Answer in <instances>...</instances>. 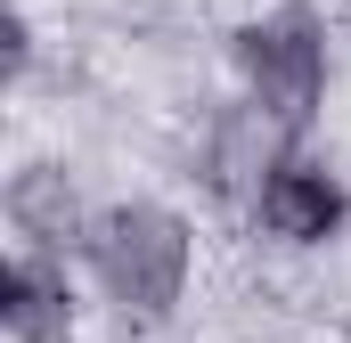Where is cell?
Here are the masks:
<instances>
[{
	"instance_id": "obj_3",
	"label": "cell",
	"mask_w": 351,
	"mask_h": 343,
	"mask_svg": "<svg viewBox=\"0 0 351 343\" xmlns=\"http://www.w3.org/2000/svg\"><path fill=\"white\" fill-rule=\"evenodd\" d=\"M0 319H8V335H16V343H66V327H74L66 270H49L41 254L8 261V278H0Z\"/></svg>"
},
{
	"instance_id": "obj_1",
	"label": "cell",
	"mask_w": 351,
	"mask_h": 343,
	"mask_svg": "<svg viewBox=\"0 0 351 343\" xmlns=\"http://www.w3.org/2000/svg\"><path fill=\"white\" fill-rule=\"evenodd\" d=\"M90 254H98V278H106V294H114L123 311L164 319V311L180 303V278H188V229H180L164 204H123V213H106L98 237H90Z\"/></svg>"
},
{
	"instance_id": "obj_2",
	"label": "cell",
	"mask_w": 351,
	"mask_h": 343,
	"mask_svg": "<svg viewBox=\"0 0 351 343\" xmlns=\"http://www.w3.org/2000/svg\"><path fill=\"white\" fill-rule=\"evenodd\" d=\"M237 66H245V82L262 98L269 123H311V106H319V82H327V58H319V33H311V16H278V25H254L245 41H237Z\"/></svg>"
},
{
	"instance_id": "obj_4",
	"label": "cell",
	"mask_w": 351,
	"mask_h": 343,
	"mask_svg": "<svg viewBox=\"0 0 351 343\" xmlns=\"http://www.w3.org/2000/svg\"><path fill=\"white\" fill-rule=\"evenodd\" d=\"M262 221L278 237H294V246H319V237H335V221H343V188H335L327 172H311V164H278L262 180Z\"/></svg>"
},
{
	"instance_id": "obj_5",
	"label": "cell",
	"mask_w": 351,
	"mask_h": 343,
	"mask_svg": "<svg viewBox=\"0 0 351 343\" xmlns=\"http://www.w3.org/2000/svg\"><path fill=\"white\" fill-rule=\"evenodd\" d=\"M8 213H16V229H25V237L58 246V237L74 229V196H66V172H25V180H16V196H8Z\"/></svg>"
},
{
	"instance_id": "obj_6",
	"label": "cell",
	"mask_w": 351,
	"mask_h": 343,
	"mask_svg": "<svg viewBox=\"0 0 351 343\" xmlns=\"http://www.w3.org/2000/svg\"><path fill=\"white\" fill-rule=\"evenodd\" d=\"M262 164H269L262 115H229V123H221V139H213V180H221V188H237V180H254Z\"/></svg>"
}]
</instances>
